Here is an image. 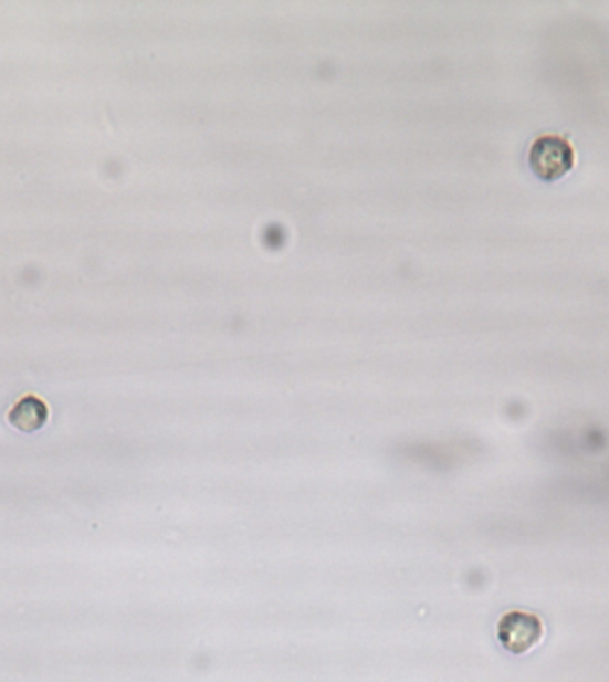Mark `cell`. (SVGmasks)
<instances>
[{
    "instance_id": "obj_3",
    "label": "cell",
    "mask_w": 609,
    "mask_h": 682,
    "mask_svg": "<svg viewBox=\"0 0 609 682\" xmlns=\"http://www.w3.org/2000/svg\"><path fill=\"white\" fill-rule=\"evenodd\" d=\"M8 421L14 430L34 433L42 430L49 421V407L38 396H23L8 412Z\"/></svg>"
},
{
    "instance_id": "obj_1",
    "label": "cell",
    "mask_w": 609,
    "mask_h": 682,
    "mask_svg": "<svg viewBox=\"0 0 609 682\" xmlns=\"http://www.w3.org/2000/svg\"><path fill=\"white\" fill-rule=\"evenodd\" d=\"M529 168L544 182H556L573 171L576 151L568 139L545 134L533 141L529 148Z\"/></svg>"
},
{
    "instance_id": "obj_2",
    "label": "cell",
    "mask_w": 609,
    "mask_h": 682,
    "mask_svg": "<svg viewBox=\"0 0 609 682\" xmlns=\"http://www.w3.org/2000/svg\"><path fill=\"white\" fill-rule=\"evenodd\" d=\"M544 638V622L527 611H508L497 623V640L504 651L523 655L533 651Z\"/></svg>"
}]
</instances>
